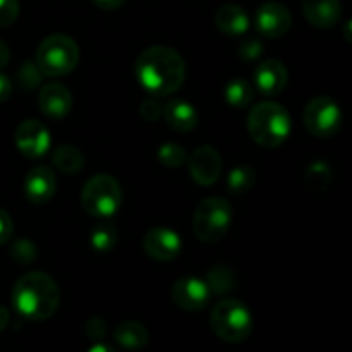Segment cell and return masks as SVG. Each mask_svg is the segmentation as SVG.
<instances>
[{"label":"cell","instance_id":"6da1fadb","mask_svg":"<svg viewBox=\"0 0 352 352\" xmlns=\"http://www.w3.org/2000/svg\"><path fill=\"white\" fill-rule=\"evenodd\" d=\"M134 72L148 93L168 96L184 85L186 64L177 50L165 45H155L141 52Z\"/></svg>","mask_w":352,"mask_h":352},{"label":"cell","instance_id":"7a4b0ae2","mask_svg":"<svg viewBox=\"0 0 352 352\" xmlns=\"http://www.w3.org/2000/svg\"><path fill=\"white\" fill-rule=\"evenodd\" d=\"M60 305V291L45 272H30L12 289V306L23 318L43 322L55 315Z\"/></svg>","mask_w":352,"mask_h":352},{"label":"cell","instance_id":"3957f363","mask_svg":"<svg viewBox=\"0 0 352 352\" xmlns=\"http://www.w3.org/2000/svg\"><path fill=\"white\" fill-rule=\"evenodd\" d=\"M291 116L277 102H261L248 116V131L256 144L277 148L291 134Z\"/></svg>","mask_w":352,"mask_h":352},{"label":"cell","instance_id":"277c9868","mask_svg":"<svg viewBox=\"0 0 352 352\" xmlns=\"http://www.w3.org/2000/svg\"><path fill=\"white\" fill-rule=\"evenodd\" d=\"M210 325L223 342L241 344L253 332V316L250 308L239 299H220L212 309Z\"/></svg>","mask_w":352,"mask_h":352},{"label":"cell","instance_id":"5b68a950","mask_svg":"<svg viewBox=\"0 0 352 352\" xmlns=\"http://www.w3.org/2000/svg\"><path fill=\"white\" fill-rule=\"evenodd\" d=\"M79 64V47L67 34H50L36 50L34 65L48 78H60L69 74Z\"/></svg>","mask_w":352,"mask_h":352},{"label":"cell","instance_id":"8992f818","mask_svg":"<svg viewBox=\"0 0 352 352\" xmlns=\"http://www.w3.org/2000/svg\"><path fill=\"white\" fill-rule=\"evenodd\" d=\"M81 205L95 219H110L122 206V189L109 174H96L85 184Z\"/></svg>","mask_w":352,"mask_h":352},{"label":"cell","instance_id":"52a82bcc","mask_svg":"<svg viewBox=\"0 0 352 352\" xmlns=\"http://www.w3.org/2000/svg\"><path fill=\"white\" fill-rule=\"evenodd\" d=\"M232 223V206L226 198L210 196L198 205L195 212V234L203 243H219L229 232Z\"/></svg>","mask_w":352,"mask_h":352},{"label":"cell","instance_id":"ba28073f","mask_svg":"<svg viewBox=\"0 0 352 352\" xmlns=\"http://www.w3.org/2000/svg\"><path fill=\"white\" fill-rule=\"evenodd\" d=\"M302 120L313 136L330 138L342 126V110L329 96H316L305 107Z\"/></svg>","mask_w":352,"mask_h":352},{"label":"cell","instance_id":"9c48e42d","mask_svg":"<svg viewBox=\"0 0 352 352\" xmlns=\"http://www.w3.org/2000/svg\"><path fill=\"white\" fill-rule=\"evenodd\" d=\"M50 133L40 120L28 119L17 126L16 146L24 157L40 158L50 150Z\"/></svg>","mask_w":352,"mask_h":352},{"label":"cell","instance_id":"30bf717a","mask_svg":"<svg viewBox=\"0 0 352 352\" xmlns=\"http://www.w3.org/2000/svg\"><path fill=\"white\" fill-rule=\"evenodd\" d=\"M254 24L261 36L265 38H280L291 30L292 16L287 7L280 2H265L258 7Z\"/></svg>","mask_w":352,"mask_h":352},{"label":"cell","instance_id":"8fae6325","mask_svg":"<svg viewBox=\"0 0 352 352\" xmlns=\"http://www.w3.org/2000/svg\"><path fill=\"white\" fill-rule=\"evenodd\" d=\"M208 285L198 277H182L172 287V301L184 311H199L210 301Z\"/></svg>","mask_w":352,"mask_h":352},{"label":"cell","instance_id":"7c38bea8","mask_svg":"<svg viewBox=\"0 0 352 352\" xmlns=\"http://www.w3.org/2000/svg\"><path fill=\"white\" fill-rule=\"evenodd\" d=\"M144 253L155 261H172L182 250V241L177 232L167 227H155L148 230L143 239Z\"/></svg>","mask_w":352,"mask_h":352},{"label":"cell","instance_id":"4fadbf2b","mask_svg":"<svg viewBox=\"0 0 352 352\" xmlns=\"http://www.w3.org/2000/svg\"><path fill=\"white\" fill-rule=\"evenodd\" d=\"M189 174L199 186H212L222 174V158L212 146H199L189 157Z\"/></svg>","mask_w":352,"mask_h":352},{"label":"cell","instance_id":"5bb4252c","mask_svg":"<svg viewBox=\"0 0 352 352\" xmlns=\"http://www.w3.org/2000/svg\"><path fill=\"white\" fill-rule=\"evenodd\" d=\"M24 195L33 205H45L50 201L57 189L54 170L47 165H36L24 177Z\"/></svg>","mask_w":352,"mask_h":352},{"label":"cell","instance_id":"9a60e30c","mask_svg":"<svg viewBox=\"0 0 352 352\" xmlns=\"http://www.w3.org/2000/svg\"><path fill=\"white\" fill-rule=\"evenodd\" d=\"M38 105L48 119L62 120L71 112L72 95L67 86H64L62 82H48L40 89Z\"/></svg>","mask_w":352,"mask_h":352},{"label":"cell","instance_id":"2e32d148","mask_svg":"<svg viewBox=\"0 0 352 352\" xmlns=\"http://www.w3.org/2000/svg\"><path fill=\"white\" fill-rule=\"evenodd\" d=\"M254 86L263 96H277L287 86V69L277 58L265 60L254 69Z\"/></svg>","mask_w":352,"mask_h":352},{"label":"cell","instance_id":"e0dca14e","mask_svg":"<svg viewBox=\"0 0 352 352\" xmlns=\"http://www.w3.org/2000/svg\"><path fill=\"white\" fill-rule=\"evenodd\" d=\"M302 14L309 24L327 30L340 21L342 3L340 0H302Z\"/></svg>","mask_w":352,"mask_h":352},{"label":"cell","instance_id":"ac0fdd59","mask_svg":"<svg viewBox=\"0 0 352 352\" xmlns=\"http://www.w3.org/2000/svg\"><path fill=\"white\" fill-rule=\"evenodd\" d=\"M164 119L168 127L177 133H191L198 126V112L186 100H172L164 105Z\"/></svg>","mask_w":352,"mask_h":352},{"label":"cell","instance_id":"d6986e66","mask_svg":"<svg viewBox=\"0 0 352 352\" xmlns=\"http://www.w3.org/2000/svg\"><path fill=\"white\" fill-rule=\"evenodd\" d=\"M215 24L227 36H243L250 30V17L243 7L236 3L222 6L215 14Z\"/></svg>","mask_w":352,"mask_h":352},{"label":"cell","instance_id":"ffe728a7","mask_svg":"<svg viewBox=\"0 0 352 352\" xmlns=\"http://www.w3.org/2000/svg\"><path fill=\"white\" fill-rule=\"evenodd\" d=\"M113 339L126 351H141L143 347H146L150 333L141 323L129 320V322H122L120 325H117Z\"/></svg>","mask_w":352,"mask_h":352},{"label":"cell","instance_id":"44dd1931","mask_svg":"<svg viewBox=\"0 0 352 352\" xmlns=\"http://www.w3.org/2000/svg\"><path fill=\"white\" fill-rule=\"evenodd\" d=\"M52 162H54L55 167L60 172L67 175L78 174L79 170L85 165V157H82L81 151L78 150L72 144H60L58 148H55L54 153H52Z\"/></svg>","mask_w":352,"mask_h":352},{"label":"cell","instance_id":"7402d4cb","mask_svg":"<svg viewBox=\"0 0 352 352\" xmlns=\"http://www.w3.org/2000/svg\"><path fill=\"white\" fill-rule=\"evenodd\" d=\"M254 98V89L246 79L236 78L226 86V102L234 109H246Z\"/></svg>","mask_w":352,"mask_h":352},{"label":"cell","instance_id":"603a6c76","mask_svg":"<svg viewBox=\"0 0 352 352\" xmlns=\"http://www.w3.org/2000/svg\"><path fill=\"white\" fill-rule=\"evenodd\" d=\"M256 182V172L250 165H239L234 167L227 175V188L234 196H241L250 191Z\"/></svg>","mask_w":352,"mask_h":352},{"label":"cell","instance_id":"cb8c5ba5","mask_svg":"<svg viewBox=\"0 0 352 352\" xmlns=\"http://www.w3.org/2000/svg\"><path fill=\"white\" fill-rule=\"evenodd\" d=\"M330 182H332V170H330L329 164L318 160L308 167L305 174V184L311 192H323L329 189Z\"/></svg>","mask_w":352,"mask_h":352},{"label":"cell","instance_id":"d4e9b609","mask_svg":"<svg viewBox=\"0 0 352 352\" xmlns=\"http://www.w3.org/2000/svg\"><path fill=\"white\" fill-rule=\"evenodd\" d=\"M206 285H208L210 292L212 294H227L229 291H232L234 285H236V275L230 268L222 267H213L212 270L206 274Z\"/></svg>","mask_w":352,"mask_h":352},{"label":"cell","instance_id":"484cf974","mask_svg":"<svg viewBox=\"0 0 352 352\" xmlns=\"http://www.w3.org/2000/svg\"><path fill=\"white\" fill-rule=\"evenodd\" d=\"M89 244L98 253H109V251H112L117 244L116 227L109 222L96 226L93 229L91 236H89Z\"/></svg>","mask_w":352,"mask_h":352},{"label":"cell","instance_id":"4316f807","mask_svg":"<svg viewBox=\"0 0 352 352\" xmlns=\"http://www.w3.org/2000/svg\"><path fill=\"white\" fill-rule=\"evenodd\" d=\"M158 160H160L162 165L165 167H181L184 165L186 158H188V153H186L184 148L177 143H165L158 148V153H157Z\"/></svg>","mask_w":352,"mask_h":352},{"label":"cell","instance_id":"83f0119b","mask_svg":"<svg viewBox=\"0 0 352 352\" xmlns=\"http://www.w3.org/2000/svg\"><path fill=\"white\" fill-rule=\"evenodd\" d=\"M36 254V246L28 239H19L10 246V256L17 263H31V261H34Z\"/></svg>","mask_w":352,"mask_h":352},{"label":"cell","instance_id":"f1b7e54d","mask_svg":"<svg viewBox=\"0 0 352 352\" xmlns=\"http://www.w3.org/2000/svg\"><path fill=\"white\" fill-rule=\"evenodd\" d=\"M17 16H19L17 0H0V28H7L16 23Z\"/></svg>","mask_w":352,"mask_h":352},{"label":"cell","instance_id":"f546056e","mask_svg":"<svg viewBox=\"0 0 352 352\" xmlns=\"http://www.w3.org/2000/svg\"><path fill=\"white\" fill-rule=\"evenodd\" d=\"M261 54H263V43H261V40H258V38H248V40H244L243 43H241L239 55L244 60H254V58L260 57Z\"/></svg>","mask_w":352,"mask_h":352},{"label":"cell","instance_id":"4dcf8cb0","mask_svg":"<svg viewBox=\"0 0 352 352\" xmlns=\"http://www.w3.org/2000/svg\"><path fill=\"white\" fill-rule=\"evenodd\" d=\"M140 112L141 116H143V119L150 120V122H155V120H158L162 116H164V105H162L158 100L148 98L141 103Z\"/></svg>","mask_w":352,"mask_h":352},{"label":"cell","instance_id":"1f68e13d","mask_svg":"<svg viewBox=\"0 0 352 352\" xmlns=\"http://www.w3.org/2000/svg\"><path fill=\"white\" fill-rule=\"evenodd\" d=\"M107 333V323L102 318H91L86 323V336L93 340L103 339Z\"/></svg>","mask_w":352,"mask_h":352},{"label":"cell","instance_id":"d6a6232c","mask_svg":"<svg viewBox=\"0 0 352 352\" xmlns=\"http://www.w3.org/2000/svg\"><path fill=\"white\" fill-rule=\"evenodd\" d=\"M12 229H14L12 219H10V215L6 212V210L0 208V244H6L7 241L10 239V236H12Z\"/></svg>","mask_w":352,"mask_h":352},{"label":"cell","instance_id":"836d02e7","mask_svg":"<svg viewBox=\"0 0 352 352\" xmlns=\"http://www.w3.org/2000/svg\"><path fill=\"white\" fill-rule=\"evenodd\" d=\"M10 93H12V82H10L7 76L0 74V103L6 102L10 96Z\"/></svg>","mask_w":352,"mask_h":352},{"label":"cell","instance_id":"e575fe53","mask_svg":"<svg viewBox=\"0 0 352 352\" xmlns=\"http://www.w3.org/2000/svg\"><path fill=\"white\" fill-rule=\"evenodd\" d=\"M124 2L126 0H93V3L102 10H116L122 7Z\"/></svg>","mask_w":352,"mask_h":352},{"label":"cell","instance_id":"d590c367","mask_svg":"<svg viewBox=\"0 0 352 352\" xmlns=\"http://www.w3.org/2000/svg\"><path fill=\"white\" fill-rule=\"evenodd\" d=\"M9 60H10L9 47L6 45V41L0 40V69L6 67V65L9 64Z\"/></svg>","mask_w":352,"mask_h":352},{"label":"cell","instance_id":"8d00e7d4","mask_svg":"<svg viewBox=\"0 0 352 352\" xmlns=\"http://www.w3.org/2000/svg\"><path fill=\"white\" fill-rule=\"evenodd\" d=\"M9 323V309L6 306H0V332L7 327Z\"/></svg>","mask_w":352,"mask_h":352},{"label":"cell","instance_id":"74e56055","mask_svg":"<svg viewBox=\"0 0 352 352\" xmlns=\"http://www.w3.org/2000/svg\"><path fill=\"white\" fill-rule=\"evenodd\" d=\"M88 352H117V349L109 344H95Z\"/></svg>","mask_w":352,"mask_h":352},{"label":"cell","instance_id":"f35d334b","mask_svg":"<svg viewBox=\"0 0 352 352\" xmlns=\"http://www.w3.org/2000/svg\"><path fill=\"white\" fill-rule=\"evenodd\" d=\"M344 38L352 45V19H349L344 24Z\"/></svg>","mask_w":352,"mask_h":352}]
</instances>
